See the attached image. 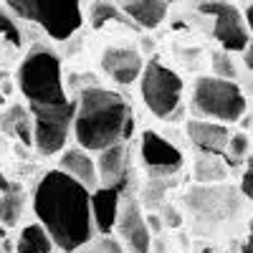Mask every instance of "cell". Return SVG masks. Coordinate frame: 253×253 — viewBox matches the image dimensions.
Wrapping results in <instances>:
<instances>
[{
  "mask_svg": "<svg viewBox=\"0 0 253 253\" xmlns=\"http://www.w3.org/2000/svg\"><path fill=\"white\" fill-rule=\"evenodd\" d=\"M33 213L63 253H76L96 238L91 190L61 170H48L36 182Z\"/></svg>",
  "mask_w": 253,
  "mask_h": 253,
  "instance_id": "1",
  "label": "cell"
},
{
  "mask_svg": "<svg viewBox=\"0 0 253 253\" xmlns=\"http://www.w3.org/2000/svg\"><path fill=\"white\" fill-rule=\"evenodd\" d=\"M134 134V112L122 94L86 86L76 96L74 137L79 147L89 152H101L107 147L124 144Z\"/></svg>",
  "mask_w": 253,
  "mask_h": 253,
  "instance_id": "2",
  "label": "cell"
},
{
  "mask_svg": "<svg viewBox=\"0 0 253 253\" xmlns=\"http://www.w3.org/2000/svg\"><path fill=\"white\" fill-rule=\"evenodd\" d=\"M18 89L23 94L31 114L58 112V109H69L76 104V99H69L66 86H63L61 58L46 46L31 48L26 58L20 61Z\"/></svg>",
  "mask_w": 253,
  "mask_h": 253,
  "instance_id": "3",
  "label": "cell"
},
{
  "mask_svg": "<svg viewBox=\"0 0 253 253\" xmlns=\"http://www.w3.org/2000/svg\"><path fill=\"white\" fill-rule=\"evenodd\" d=\"M190 109L198 119L236 124L246 114V94L236 81L220 76H200L193 86Z\"/></svg>",
  "mask_w": 253,
  "mask_h": 253,
  "instance_id": "4",
  "label": "cell"
},
{
  "mask_svg": "<svg viewBox=\"0 0 253 253\" xmlns=\"http://www.w3.org/2000/svg\"><path fill=\"white\" fill-rule=\"evenodd\" d=\"M13 15L36 23L48 38L66 41L84 23L81 0H5Z\"/></svg>",
  "mask_w": 253,
  "mask_h": 253,
  "instance_id": "5",
  "label": "cell"
},
{
  "mask_svg": "<svg viewBox=\"0 0 253 253\" xmlns=\"http://www.w3.org/2000/svg\"><path fill=\"white\" fill-rule=\"evenodd\" d=\"M142 101L157 119H172L180 112L185 84L177 71L165 66L162 61L152 58L144 63V71L139 79Z\"/></svg>",
  "mask_w": 253,
  "mask_h": 253,
  "instance_id": "6",
  "label": "cell"
},
{
  "mask_svg": "<svg viewBox=\"0 0 253 253\" xmlns=\"http://www.w3.org/2000/svg\"><path fill=\"white\" fill-rule=\"evenodd\" d=\"M200 13L213 18V36L223 46V51H246V46L251 43V31L246 23V15H241L233 5L213 0V3H203L198 5Z\"/></svg>",
  "mask_w": 253,
  "mask_h": 253,
  "instance_id": "7",
  "label": "cell"
},
{
  "mask_svg": "<svg viewBox=\"0 0 253 253\" xmlns=\"http://www.w3.org/2000/svg\"><path fill=\"white\" fill-rule=\"evenodd\" d=\"M139 157L152 177H172L185 165V155L180 152V147L152 129L142 132L139 137Z\"/></svg>",
  "mask_w": 253,
  "mask_h": 253,
  "instance_id": "8",
  "label": "cell"
},
{
  "mask_svg": "<svg viewBox=\"0 0 253 253\" xmlns=\"http://www.w3.org/2000/svg\"><path fill=\"white\" fill-rule=\"evenodd\" d=\"M117 233H119V243L124 246L126 253H150L152 233H150V225H147L144 213L134 198L124 200L122 215L117 223Z\"/></svg>",
  "mask_w": 253,
  "mask_h": 253,
  "instance_id": "9",
  "label": "cell"
},
{
  "mask_svg": "<svg viewBox=\"0 0 253 253\" xmlns=\"http://www.w3.org/2000/svg\"><path fill=\"white\" fill-rule=\"evenodd\" d=\"M101 71L119 86H129L142 79L144 61L132 46H109L101 53Z\"/></svg>",
  "mask_w": 253,
  "mask_h": 253,
  "instance_id": "10",
  "label": "cell"
},
{
  "mask_svg": "<svg viewBox=\"0 0 253 253\" xmlns=\"http://www.w3.org/2000/svg\"><path fill=\"white\" fill-rule=\"evenodd\" d=\"M185 132L200 155H225L230 134H233V132H228V124L208 122V119H198V117H193L185 124Z\"/></svg>",
  "mask_w": 253,
  "mask_h": 253,
  "instance_id": "11",
  "label": "cell"
},
{
  "mask_svg": "<svg viewBox=\"0 0 253 253\" xmlns=\"http://www.w3.org/2000/svg\"><path fill=\"white\" fill-rule=\"evenodd\" d=\"M58 170L66 172L69 177H74L76 182H81L84 187H89L91 193L101 187L96 157H91L89 150H84V147H69V150H63L58 157Z\"/></svg>",
  "mask_w": 253,
  "mask_h": 253,
  "instance_id": "12",
  "label": "cell"
},
{
  "mask_svg": "<svg viewBox=\"0 0 253 253\" xmlns=\"http://www.w3.org/2000/svg\"><path fill=\"white\" fill-rule=\"evenodd\" d=\"M96 167H99L101 187L124 190L126 180H129V152H126V142L101 150L96 155Z\"/></svg>",
  "mask_w": 253,
  "mask_h": 253,
  "instance_id": "13",
  "label": "cell"
},
{
  "mask_svg": "<svg viewBox=\"0 0 253 253\" xmlns=\"http://www.w3.org/2000/svg\"><path fill=\"white\" fill-rule=\"evenodd\" d=\"M122 190L114 187H99L91 193V213H94V225L96 236H112L117 230L119 215H122Z\"/></svg>",
  "mask_w": 253,
  "mask_h": 253,
  "instance_id": "14",
  "label": "cell"
},
{
  "mask_svg": "<svg viewBox=\"0 0 253 253\" xmlns=\"http://www.w3.org/2000/svg\"><path fill=\"white\" fill-rule=\"evenodd\" d=\"M0 132L18 139L20 144L26 147H33L36 139H33V117H31V109L23 107V104H10V107L0 114Z\"/></svg>",
  "mask_w": 253,
  "mask_h": 253,
  "instance_id": "15",
  "label": "cell"
},
{
  "mask_svg": "<svg viewBox=\"0 0 253 253\" xmlns=\"http://www.w3.org/2000/svg\"><path fill=\"white\" fill-rule=\"evenodd\" d=\"M119 3H122V13L142 28L160 26L167 13V5H170L167 0H119Z\"/></svg>",
  "mask_w": 253,
  "mask_h": 253,
  "instance_id": "16",
  "label": "cell"
},
{
  "mask_svg": "<svg viewBox=\"0 0 253 253\" xmlns=\"http://www.w3.org/2000/svg\"><path fill=\"white\" fill-rule=\"evenodd\" d=\"M53 251H56L53 238L38 220L20 228L18 241H15V253H53Z\"/></svg>",
  "mask_w": 253,
  "mask_h": 253,
  "instance_id": "17",
  "label": "cell"
},
{
  "mask_svg": "<svg viewBox=\"0 0 253 253\" xmlns=\"http://www.w3.org/2000/svg\"><path fill=\"white\" fill-rule=\"evenodd\" d=\"M193 177L198 182H220L228 177V165L223 162V155H198Z\"/></svg>",
  "mask_w": 253,
  "mask_h": 253,
  "instance_id": "18",
  "label": "cell"
},
{
  "mask_svg": "<svg viewBox=\"0 0 253 253\" xmlns=\"http://www.w3.org/2000/svg\"><path fill=\"white\" fill-rule=\"evenodd\" d=\"M0 198H3V215H0V223L3 225H15L20 213H23V200H26L23 187L13 185L8 193H3Z\"/></svg>",
  "mask_w": 253,
  "mask_h": 253,
  "instance_id": "19",
  "label": "cell"
},
{
  "mask_svg": "<svg viewBox=\"0 0 253 253\" xmlns=\"http://www.w3.org/2000/svg\"><path fill=\"white\" fill-rule=\"evenodd\" d=\"M225 157H228L230 165L246 162L251 157V137L246 132H233V134H230V142H228Z\"/></svg>",
  "mask_w": 253,
  "mask_h": 253,
  "instance_id": "20",
  "label": "cell"
},
{
  "mask_svg": "<svg viewBox=\"0 0 253 253\" xmlns=\"http://www.w3.org/2000/svg\"><path fill=\"white\" fill-rule=\"evenodd\" d=\"M0 38L8 41V43H13L15 48L23 43V33H20L15 18H13L5 8H0Z\"/></svg>",
  "mask_w": 253,
  "mask_h": 253,
  "instance_id": "21",
  "label": "cell"
},
{
  "mask_svg": "<svg viewBox=\"0 0 253 253\" xmlns=\"http://www.w3.org/2000/svg\"><path fill=\"white\" fill-rule=\"evenodd\" d=\"M76 253H126V251L119 243V238H114V236H96L91 243H86Z\"/></svg>",
  "mask_w": 253,
  "mask_h": 253,
  "instance_id": "22",
  "label": "cell"
},
{
  "mask_svg": "<svg viewBox=\"0 0 253 253\" xmlns=\"http://www.w3.org/2000/svg\"><path fill=\"white\" fill-rule=\"evenodd\" d=\"M107 20H122V10H117L112 3H107V0H96L91 5V26L101 28Z\"/></svg>",
  "mask_w": 253,
  "mask_h": 253,
  "instance_id": "23",
  "label": "cell"
},
{
  "mask_svg": "<svg viewBox=\"0 0 253 253\" xmlns=\"http://www.w3.org/2000/svg\"><path fill=\"white\" fill-rule=\"evenodd\" d=\"M210 63H213V76H220V79H230V81H233V76H236V66H233V61H230L228 51H218V53H213Z\"/></svg>",
  "mask_w": 253,
  "mask_h": 253,
  "instance_id": "24",
  "label": "cell"
},
{
  "mask_svg": "<svg viewBox=\"0 0 253 253\" xmlns=\"http://www.w3.org/2000/svg\"><path fill=\"white\" fill-rule=\"evenodd\" d=\"M241 193L253 203V155L246 160V170H243V180H241Z\"/></svg>",
  "mask_w": 253,
  "mask_h": 253,
  "instance_id": "25",
  "label": "cell"
},
{
  "mask_svg": "<svg viewBox=\"0 0 253 253\" xmlns=\"http://www.w3.org/2000/svg\"><path fill=\"white\" fill-rule=\"evenodd\" d=\"M243 63H246L248 71H253V38H251V43H248L246 51H243Z\"/></svg>",
  "mask_w": 253,
  "mask_h": 253,
  "instance_id": "26",
  "label": "cell"
},
{
  "mask_svg": "<svg viewBox=\"0 0 253 253\" xmlns=\"http://www.w3.org/2000/svg\"><path fill=\"white\" fill-rule=\"evenodd\" d=\"M246 23H248V31L253 33V3H248V8H246Z\"/></svg>",
  "mask_w": 253,
  "mask_h": 253,
  "instance_id": "27",
  "label": "cell"
},
{
  "mask_svg": "<svg viewBox=\"0 0 253 253\" xmlns=\"http://www.w3.org/2000/svg\"><path fill=\"white\" fill-rule=\"evenodd\" d=\"M243 253H253V228H251V233H248V241H246V248Z\"/></svg>",
  "mask_w": 253,
  "mask_h": 253,
  "instance_id": "28",
  "label": "cell"
},
{
  "mask_svg": "<svg viewBox=\"0 0 253 253\" xmlns=\"http://www.w3.org/2000/svg\"><path fill=\"white\" fill-rule=\"evenodd\" d=\"M0 91H3L5 96H8V94H13V84H8V81H3V84H0Z\"/></svg>",
  "mask_w": 253,
  "mask_h": 253,
  "instance_id": "29",
  "label": "cell"
},
{
  "mask_svg": "<svg viewBox=\"0 0 253 253\" xmlns=\"http://www.w3.org/2000/svg\"><path fill=\"white\" fill-rule=\"evenodd\" d=\"M0 107H5V94L0 91Z\"/></svg>",
  "mask_w": 253,
  "mask_h": 253,
  "instance_id": "30",
  "label": "cell"
},
{
  "mask_svg": "<svg viewBox=\"0 0 253 253\" xmlns=\"http://www.w3.org/2000/svg\"><path fill=\"white\" fill-rule=\"evenodd\" d=\"M195 3H198V5H203V3H213V0H195Z\"/></svg>",
  "mask_w": 253,
  "mask_h": 253,
  "instance_id": "31",
  "label": "cell"
},
{
  "mask_svg": "<svg viewBox=\"0 0 253 253\" xmlns=\"http://www.w3.org/2000/svg\"><path fill=\"white\" fill-rule=\"evenodd\" d=\"M3 81H5V74H3V71H0V84H3Z\"/></svg>",
  "mask_w": 253,
  "mask_h": 253,
  "instance_id": "32",
  "label": "cell"
},
{
  "mask_svg": "<svg viewBox=\"0 0 253 253\" xmlns=\"http://www.w3.org/2000/svg\"><path fill=\"white\" fill-rule=\"evenodd\" d=\"M0 215H3V198H0Z\"/></svg>",
  "mask_w": 253,
  "mask_h": 253,
  "instance_id": "33",
  "label": "cell"
},
{
  "mask_svg": "<svg viewBox=\"0 0 253 253\" xmlns=\"http://www.w3.org/2000/svg\"><path fill=\"white\" fill-rule=\"evenodd\" d=\"M246 3H253V0H246Z\"/></svg>",
  "mask_w": 253,
  "mask_h": 253,
  "instance_id": "34",
  "label": "cell"
},
{
  "mask_svg": "<svg viewBox=\"0 0 253 253\" xmlns=\"http://www.w3.org/2000/svg\"><path fill=\"white\" fill-rule=\"evenodd\" d=\"M167 3H172V0H167Z\"/></svg>",
  "mask_w": 253,
  "mask_h": 253,
  "instance_id": "35",
  "label": "cell"
},
{
  "mask_svg": "<svg viewBox=\"0 0 253 253\" xmlns=\"http://www.w3.org/2000/svg\"><path fill=\"white\" fill-rule=\"evenodd\" d=\"M230 253H233V251H230Z\"/></svg>",
  "mask_w": 253,
  "mask_h": 253,
  "instance_id": "36",
  "label": "cell"
}]
</instances>
